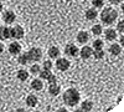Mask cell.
Listing matches in <instances>:
<instances>
[{
    "label": "cell",
    "instance_id": "obj_1",
    "mask_svg": "<svg viewBox=\"0 0 124 112\" xmlns=\"http://www.w3.org/2000/svg\"><path fill=\"white\" fill-rule=\"evenodd\" d=\"M62 100H63V103L66 106L75 107L79 103V101H81V94H79V91L77 88L70 87L62 94Z\"/></svg>",
    "mask_w": 124,
    "mask_h": 112
},
{
    "label": "cell",
    "instance_id": "obj_2",
    "mask_svg": "<svg viewBox=\"0 0 124 112\" xmlns=\"http://www.w3.org/2000/svg\"><path fill=\"white\" fill-rule=\"evenodd\" d=\"M99 19H101V21L104 25H112V24H114L117 21L118 11L114 8H112V6H107V8L103 6L102 11L99 14Z\"/></svg>",
    "mask_w": 124,
    "mask_h": 112
},
{
    "label": "cell",
    "instance_id": "obj_3",
    "mask_svg": "<svg viewBox=\"0 0 124 112\" xmlns=\"http://www.w3.org/2000/svg\"><path fill=\"white\" fill-rule=\"evenodd\" d=\"M26 54H27V59H29V64L39 62V61L42 59V50L40 47H36V46L30 47L26 51Z\"/></svg>",
    "mask_w": 124,
    "mask_h": 112
},
{
    "label": "cell",
    "instance_id": "obj_4",
    "mask_svg": "<svg viewBox=\"0 0 124 112\" xmlns=\"http://www.w3.org/2000/svg\"><path fill=\"white\" fill-rule=\"evenodd\" d=\"M25 36V30L21 25H14L10 27V39L21 40Z\"/></svg>",
    "mask_w": 124,
    "mask_h": 112
},
{
    "label": "cell",
    "instance_id": "obj_5",
    "mask_svg": "<svg viewBox=\"0 0 124 112\" xmlns=\"http://www.w3.org/2000/svg\"><path fill=\"white\" fill-rule=\"evenodd\" d=\"M55 67L60 71V72H66V71L71 67V62L70 60L66 57H57L56 59V62H55Z\"/></svg>",
    "mask_w": 124,
    "mask_h": 112
},
{
    "label": "cell",
    "instance_id": "obj_6",
    "mask_svg": "<svg viewBox=\"0 0 124 112\" xmlns=\"http://www.w3.org/2000/svg\"><path fill=\"white\" fill-rule=\"evenodd\" d=\"M1 13H3V15H1L0 19H3V21L5 23V25H11V24L15 23V20H16L15 11L8 9V10H4V11H1Z\"/></svg>",
    "mask_w": 124,
    "mask_h": 112
},
{
    "label": "cell",
    "instance_id": "obj_7",
    "mask_svg": "<svg viewBox=\"0 0 124 112\" xmlns=\"http://www.w3.org/2000/svg\"><path fill=\"white\" fill-rule=\"evenodd\" d=\"M63 52H65V55L66 56H68V57H77L78 56V52H79V47L77 46V45H75V44H67L66 46H65V49H63Z\"/></svg>",
    "mask_w": 124,
    "mask_h": 112
},
{
    "label": "cell",
    "instance_id": "obj_8",
    "mask_svg": "<svg viewBox=\"0 0 124 112\" xmlns=\"http://www.w3.org/2000/svg\"><path fill=\"white\" fill-rule=\"evenodd\" d=\"M8 51H9L10 55L16 56V55H19L20 52L23 51V46H21V44H20L17 40H15V41H11V43L9 44V46H8Z\"/></svg>",
    "mask_w": 124,
    "mask_h": 112
},
{
    "label": "cell",
    "instance_id": "obj_9",
    "mask_svg": "<svg viewBox=\"0 0 124 112\" xmlns=\"http://www.w3.org/2000/svg\"><path fill=\"white\" fill-rule=\"evenodd\" d=\"M76 40L79 45H86L89 41V33L86 30H79L76 35Z\"/></svg>",
    "mask_w": 124,
    "mask_h": 112
},
{
    "label": "cell",
    "instance_id": "obj_10",
    "mask_svg": "<svg viewBox=\"0 0 124 112\" xmlns=\"http://www.w3.org/2000/svg\"><path fill=\"white\" fill-rule=\"evenodd\" d=\"M103 34H104V39L107 40V41H114V40L118 37V33H117V30L116 29H113V27H108L104 31H103Z\"/></svg>",
    "mask_w": 124,
    "mask_h": 112
},
{
    "label": "cell",
    "instance_id": "obj_11",
    "mask_svg": "<svg viewBox=\"0 0 124 112\" xmlns=\"http://www.w3.org/2000/svg\"><path fill=\"white\" fill-rule=\"evenodd\" d=\"M92 52H93V49L88 45H83V47L79 49V52L78 55L83 59V60H88L89 57H92Z\"/></svg>",
    "mask_w": 124,
    "mask_h": 112
},
{
    "label": "cell",
    "instance_id": "obj_12",
    "mask_svg": "<svg viewBox=\"0 0 124 112\" xmlns=\"http://www.w3.org/2000/svg\"><path fill=\"white\" fill-rule=\"evenodd\" d=\"M25 103H26V106L30 107V108H35V107L39 105V98H37L36 95L30 94V95H27V97H26V100H25Z\"/></svg>",
    "mask_w": 124,
    "mask_h": 112
},
{
    "label": "cell",
    "instance_id": "obj_13",
    "mask_svg": "<svg viewBox=\"0 0 124 112\" xmlns=\"http://www.w3.org/2000/svg\"><path fill=\"white\" fill-rule=\"evenodd\" d=\"M10 39V27L8 25H0V41Z\"/></svg>",
    "mask_w": 124,
    "mask_h": 112
},
{
    "label": "cell",
    "instance_id": "obj_14",
    "mask_svg": "<svg viewBox=\"0 0 124 112\" xmlns=\"http://www.w3.org/2000/svg\"><path fill=\"white\" fill-rule=\"evenodd\" d=\"M47 91L51 96H58L61 94V87L57 82H52V84H48Z\"/></svg>",
    "mask_w": 124,
    "mask_h": 112
},
{
    "label": "cell",
    "instance_id": "obj_15",
    "mask_svg": "<svg viewBox=\"0 0 124 112\" xmlns=\"http://www.w3.org/2000/svg\"><path fill=\"white\" fill-rule=\"evenodd\" d=\"M47 55L51 60H56L57 57L61 56V50L57 46H50L47 50Z\"/></svg>",
    "mask_w": 124,
    "mask_h": 112
},
{
    "label": "cell",
    "instance_id": "obj_16",
    "mask_svg": "<svg viewBox=\"0 0 124 112\" xmlns=\"http://www.w3.org/2000/svg\"><path fill=\"white\" fill-rule=\"evenodd\" d=\"M85 16L86 19L88 20V21H93V20H96L98 17V11H97V9L96 8H89L86 10V13H85Z\"/></svg>",
    "mask_w": 124,
    "mask_h": 112
},
{
    "label": "cell",
    "instance_id": "obj_17",
    "mask_svg": "<svg viewBox=\"0 0 124 112\" xmlns=\"http://www.w3.org/2000/svg\"><path fill=\"white\" fill-rule=\"evenodd\" d=\"M122 50H123V47L119 44H116V43L114 44H110V46L108 47L109 54L113 55V56H119L122 54Z\"/></svg>",
    "mask_w": 124,
    "mask_h": 112
},
{
    "label": "cell",
    "instance_id": "obj_18",
    "mask_svg": "<svg viewBox=\"0 0 124 112\" xmlns=\"http://www.w3.org/2000/svg\"><path fill=\"white\" fill-rule=\"evenodd\" d=\"M30 86H31V88H32L34 91H41L44 88V80H41L40 77L39 78H34L32 81H31Z\"/></svg>",
    "mask_w": 124,
    "mask_h": 112
},
{
    "label": "cell",
    "instance_id": "obj_19",
    "mask_svg": "<svg viewBox=\"0 0 124 112\" xmlns=\"http://www.w3.org/2000/svg\"><path fill=\"white\" fill-rule=\"evenodd\" d=\"M29 75H30V72H29L27 70H25V69H20V70H17V72H16L17 80L21 81V82H25V81H27Z\"/></svg>",
    "mask_w": 124,
    "mask_h": 112
},
{
    "label": "cell",
    "instance_id": "obj_20",
    "mask_svg": "<svg viewBox=\"0 0 124 112\" xmlns=\"http://www.w3.org/2000/svg\"><path fill=\"white\" fill-rule=\"evenodd\" d=\"M17 56V64L19 65H21V66H25V65H27L29 64V59H27V54H26V51L25 52H20L19 55H16Z\"/></svg>",
    "mask_w": 124,
    "mask_h": 112
},
{
    "label": "cell",
    "instance_id": "obj_21",
    "mask_svg": "<svg viewBox=\"0 0 124 112\" xmlns=\"http://www.w3.org/2000/svg\"><path fill=\"white\" fill-rule=\"evenodd\" d=\"M93 102L91 100H85V101H82V103H81V110L82 111H85V112H89L93 110Z\"/></svg>",
    "mask_w": 124,
    "mask_h": 112
},
{
    "label": "cell",
    "instance_id": "obj_22",
    "mask_svg": "<svg viewBox=\"0 0 124 112\" xmlns=\"http://www.w3.org/2000/svg\"><path fill=\"white\" fill-rule=\"evenodd\" d=\"M91 31H92V34L94 35V36H99V35H102V33H103V27H102L101 24H94V25L92 26Z\"/></svg>",
    "mask_w": 124,
    "mask_h": 112
},
{
    "label": "cell",
    "instance_id": "obj_23",
    "mask_svg": "<svg viewBox=\"0 0 124 112\" xmlns=\"http://www.w3.org/2000/svg\"><path fill=\"white\" fill-rule=\"evenodd\" d=\"M41 69H42V67H41L37 62H34L32 65H31V67H30V70H29V72H30L31 75H34V76H37L39 72L41 71Z\"/></svg>",
    "mask_w": 124,
    "mask_h": 112
},
{
    "label": "cell",
    "instance_id": "obj_24",
    "mask_svg": "<svg viewBox=\"0 0 124 112\" xmlns=\"http://www.w3.org/2000/svg\"><path fill=\"white\" fill-rule=\"evenodd\" d=\"M92 46H93V50H101L104 46V43H103L102 39H96V40H93Z\"/></svg>",
    "mask_w": 124,
    "mask_h": 112
},
{
    "label": "cell",
    "instance_id": "obj_25",
    "mask_svg": "<svg viewBox=\"0 0 124 112\" xmlns=\"http://www.w3.org/2000/svg\"><path fill=\"white\" fill-rule=\"evenodd\" d=\"M51 74H52V72H51V70H45V69H41V71L39 72V75H37V76H39L41 80H47V78H48V76H50Z\"/></svg>",
    "mask_w": 124,
    "mask_h": 112
},
{
    "label": "cell",
    "instance_id": "obj_26",
    "mask_svg": "<svg viewBox=\"0 0 124 112\" xmlns=\"http://www.w3.org/2000/svg\"><path fill=\"white\" fill-rule=\"evenodd\" d=\"M92 56L94 57L96 60H101V59L104 57V50H103V49H101V50H93Z\"/></svg>",
    "mask_w": 124,
    "mask_h": 112
},
{
    "label": "cell",
    "instance_id": "obj_27",
    "mask_svg": "<svg viewBox=\"0 0 124 112\" xmlns=\"http://www.w3.org/2000/svg\"><path fill=\"white\" fill-rule=\"evenodd\" d=\"M92 6L96 9H102L104 6V0H92Z\"/></svg>",
    "mask_w": 124,
    "mask_h": 112
},
{
    "label": "cell",
    "instance_id": "obj_28",
    "mask_svg": "<svg viewBox=\"0 0 124 112\" xmlns=\"http://www.w3.org/2000/svg\"><path fill=\"white\" fill-rule=\"evenodd\" d=\"M52 66H54V64H52V60H45L44 62H42V69H45V70H51L52 69Z\"/></svg>",
    "mask_w": 124,
    "mask_h": 112
},
{
    "label": "cell",
    "instance_id": "obj_29",
    "mask_svg": "<svg viewBox=\"0 0 124 112\" xmlns=\"http://www.w3.org/2000/svg\"><path fill=\"white\" fill-rule=\"evenodd\" d=\"M116 30H117V33L123 34V31H124V21H123V19L118 21V24H117V29H116Z\"/></svg>",
    "mask_w": 124,
    "mask_h": 112
},
{
    "label": "cell",
    "instance_id": "obj_30",
    "mask_svg": "<svg viewBox=\"0 0 124 112\" xmlns=\"http://www.w3.org/2000/svg\"><path fill=\"white\" fill-rule=\"evenodd\" d=\"M46 81H47L48 84H52V82H57V77H56V76H55L54 74H51V75L48 76V78H47Z\"/></svg>",
    "mask_w": 124,
    "mask_h": 112
},
{
    "label": "cell",
    "instance_id": "obj_31",
    "mask_svg": "<svg viewBox=\"0 0 124 112\" xmlns=\"http://www.w3.org/2000/svg\"><path fill=\"white\" fill-rule=\"evenodd\" d=\"M108 1H109L110 4H113V5H118V4L123 3V0H108Z\"/></svg>",
    "mask_w": 124,
    "mask_h": 112
},
{
    "label": "cell",
    "instance_id": "obj_32",
    "mask_svg": "<svg viewBox=\"0 0 124 112\" xmlns=\"http://www.w3.org/2000/svg\"><path fill=\"white\" fill-rule=\"evenodd\" d=\"M4 44H3V41H0V55H1L3 52H4Z\"/></svg>",
    "mask_w": 124,
    "mask_h": 112
},
{
    "label": "cell",
    "instance_id": "obj_33",
    "mask_svg": "<svg viewBox=\"0 0 124 112\" xmlns=\"http://www.w3.org/2000/svg\"><path fill=\"white\" fill-rule=\"evenodd\" d=\"M119 43H120L119 45H120V46L123 47V43H124V36H123V34H122V36L119 37Z\"/></svg>",
    "mask_w": 124,
    "mask_h": 112
},
{
    "label": "cell",
    "instance_id": "obj_34",
    "mask_svg": "<svg viewBox=\"0 0 124 112\" xmlns=\"http://www.w3.org/2000/svg\"><path fill=\"white\" fill-rule=\"evenodd\" d=\"M3 9H4V5H3V3H1V1H0V13L3 11Z\"/></svg>",
    "mask_w": 124,
    "mask_h": 112
},
{
    "label": "cell",
    "instance_id": "obj_35",
    "mask_svg": "<svg viewBox=\"0 0 124 112\" xmlns=\"http://www.w3.org/2000/svg\"><path fill=\"white\" fill-rule=\"evenodd\" d=\"M65 1H67V3H71V1H73V0H65Z\"/></svg>",
    "mask_w": 124,
    "mask_h": 112
},
{
    "label": "cell",
    "instance_id": "obj_36",
    "mask_svg": "<svg viewBox=\"0 0 124 112\" xmlns=\"http://www.w3.org/2000/svg\"><path fill=\"white\" fill-rule=\"evenodd\" d=\"M0 21H1V19H0Z\"/></svg>",
    "mask_w": 124,
    "mask_h": 112
},
{
    "label": "cell",
    "instance_id": "obj_37",
    "mask_svg": "<svg viewBox=\"0 0 124 112\" xmlns=\"http://www.w3.org/2000/svg\"><path fill=\"white\" fill-rule=\"evenodd\" d=\"M9 1H11V0H9Z\"/></svg>",
    "mask_w": 124,
    "mask_h": 112
}]
</instances>
